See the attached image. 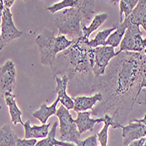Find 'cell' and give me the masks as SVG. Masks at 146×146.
Here are the masks:
<instances>
[{"instance_id": "obj_1", "label": "cell", "mask_w": 146, "mask_h": 146, "mask_svg": "<svg viewBox=\"0 0 146 146\" xmlns=\"http://www.w3.org/2000/svg\"><path fill=\"white\" fill-rule=\"evenodd\" d=\"M115 65L112 98L119 104L115 122L123 126L140 95V86L146 74V49L142 52H123Z\"/></svg>"}, {"instance_id": "obj_2", "label": "cell", "mask_w": 146, "mask_h": 146, "mask_svg": "<svg viewBox=\"0 0 146 146\" xmlns=\"http://www.w3.org/2000/svg\"><path fill=\"white\" fill-rule=\"evenodd\" d=\"M74 43L70 47L62 52V55L68 57L69 65L74 73H88L93 71L95 66L94 48L88 45V38L82 36Z\"/></svg>"}, {"instance_id": "obj_3", "label": "cell", "mask_w": 146, "mask_h": 146, "mask_svg": "<svg viewBox=\"0 0 146 146\" xmlns=\"http://www.w3.org/2000/svg\"><path fill=\"white\" fill-rule=\"evenodd\" d=\"M35 42L39 52V60L45 66H52L58 52L67 50L74 43L73 40H68L65 35L55 37L54 32L48 29H44L36 38Z\"/></svg>"}, {"instance_id": "obj_4", "label": "cell", "mask_w": 146, "mask_h": 146, "mask_svg": "<svg viewBox=\"0 0 146 146\" xmlns=\"http://www.w3.org/2000/svg\"><path fill=\"white\" fill-rule=\"evenodd\" d=\"M82 19V13L78 8H67L55 15L54 23L60 33L71 37L72 40H77L83 36L81 26Z\"/></svg>"}, {"instance_id": "obj_5", "label": "cell", "mask_w": 146, "mask_h": 146, "mask_svg": "<svg viewBox=\"0 0 146 146\" xmlns=\"http://www.w3.org/2000/svg\"><path fill=\"white\" fill-rule=\"evenodd\" d=\"M56 116L60 120V141L79 144L81 142V134L78 127L68 110L63 105L58 109Z\"/></svg>"}, {"instance_id": "obj_6", "label": "cell", "mask_w": 146, "mask_h": 146, "mask_svg": "<svg viewBox=\"0 0 146 146\" xmlns=\"http://www.w3.org/2000/svg\"><path fill=\"white\" fill-rule=\"evenodd\" d=\"M126 21L128 23L127 30L121 42V48L116 52V56L123 52H142L146 49V38H143L139 26L129 23L128 20Z\"/></svg>"}, {"instance_id": "obj_7", "label": "cell", "mask_w": 146, "mask_h": 146, "mask_svg": "<svg viewBox=\"0 0 146 146\" xmlns=\"http://www.w3.org/2000/svg\"><path fill=\"white\" fill-rule=\"evenodd\" d=\"M1 5V34H0V50H2L11 41L21 37L23 33L17 29L12 20V14L10 8L4 5L3 2Z\"/></svg>"}, {"instance_id": "obj_8", "label": "cell", "mask_w": 146, "mask_h": 146, "mask_svg": "<svg viewBox=\"0 0 146 146\" xmlns=\"http://www.w3.org/2000/svg\"><path fill=\"white\" fill-rule=\"evenodd\" d=\"M94 54L95 66L93 68V73L96 77H98L105 73V69L110 60L116 56V52H115L114 47L105 46L94 48Z\"/></svg>"}, {"instance_id": "obj_9", "label": "cell", "mask_w": 146, "mask_h": 146, "mask_svg": "<svg viewBox=\"0 0 146 146\" xmlns=\"http://www.w3.org/2000/svg\"><path fill=\"white\" fill-rule=\"evenodd\" d=\"M0 84L2 96L6 93H12L14 89L16 84V68L12 60H7L0 68Z\"/></svg>"}, {"instance_id": "obj_10", "label": "cell", "mask_w": 146, "mask_h": 146, "mask_svg": "<svg viewBox=\"0 0 146 146\" xmlns=\"http://www.w3.org/2000/svg\"><path fill=\"white\" fill-rule=\"evenodd\" d=\"M123 145L128 146L136 140L146 137V127L143 123L130 122L127 126H123Z\"/></svg>"}, {"instance_id": "obj_11", "label": "cell", "mask_w": 146, "mask_h": 146, "mask_svg": "<svg viewBox=\"0 0 146 146\" xmlns=\"http://www.w3.org/2000/svg\"><path fill=\"white\" fill-rule=\"evenodd\" d=\"M55 82H56V88L55 93L58 94V99L60 100V102L61 105H63L66 109L74 110V102L70 98V96L67 94V86L68 82V78L67 75H63L61 78L55 77Z\"/></svg>"}, {"instance_id": "obj_12", "label": "cell", "mask_w": 146, "mask_h": 146, "mask_svg": "<svg viewBox=\"0 0 146 146\" xmlns=\"http://www.w3.org/2000/svg\"><path fill=\"white\" fill-rule=\"evenodd\" d=\"M90 112L85 111V112H79L77 118L75 119V123L78 127V130L80 134H82L85 131H93L94 127L96 123H103L104 118L101 117L98 119H91L90 118Z\"/></svg>"}, {"instance_id": "obj_13", "label": "cell", "mask_w": 146, "mask_h": 146, "mask_svg": "<svg viewBox=\"0 0 146 146\" xmlns=\"http://www.w3.org/2000/svg\"><path fill=\"white\" fill-rule=\"evenodd\" d=\"M129 23L142 27L146 33V0H139L131 14L125 18Z\"/></svg>"}, {"instance_id": "obj_14", "label": "cell", "mask_w": 146, "mask_h": 146, "mask_svg": "<svg viewBox=\"0 0 146 146\" xmlns=\"http://www.w3.org/2000/svg\"><path fill=\"white\" fill-rule=\"evenodd\" d=\"M50 123L42 124L40 126H31L30 120L26 121L24 124L25 128V139H37V138H46L48 137V128Z\"/></svg>"}, {"instance_id": "obj_15", "label": "cell", "mask_w": 146, "mask_h": 146, "mask_svg": "<svg viewBox=\"0 0 146 146\" xmlns=\"http://www.w3.org/2000/svg\"><path fill=\"white\" fill-rule=\"evenodd\" d=\"M102 100V95L101 93L94 95L93 96H78L74 99V110L77 113L79 112H85L87 110H90L95 106L97 102Z\"/></svg>"}, {"instance_id": "obj_16", "label": "cell", "mask_w": 146, "mask_h": 146, "mask_svg": "<svg viewBox=\"0 0 146 146\" xmlns=\"http://www.w3.org/2000/svg\"><path fill=\"white\" fill-rule=\"evenodd\" d=\"M3 97L5 98V101L6 102V105L8 106L9 109V113L11 115V119L12 123L16 125L18 123H21L24 126V123L21 120V115L22 112L20 111V110L18 108L17 103H16V96L15 95L11 94V93H6L3 96Z\"/></svg>"}, {"instance_id": "obj_17", "label": "cell", "mask_w": 146, "mask_h": 146, "mask_svg": "<svg viewBox=\"0 0 146 146\" xmlns=\"http://www.w3.org/2000/svg\"><path fill=\"white\" fill-rule=\"evenodd\" d=\"M58 102H60V100L57 98L55 100V102L52 103L51 106H49V107H48V106H46V103H43L40 106V108H39L38 110L33 113V116L38 119L42 124H46V121H47V119L50 116L54 115H56V113H57V110H57Z\"/></svg>"}, {"instance_id": "obj_18", "label": "cell", "mask_w": 146, "mask_h": 146, "mask_svg": "<svg viewBox=\"0 0 146 146\" xmlns=\"http://www.w3.org/2000/svg\"><path fill=\"white\" fill-rule=\"evenodd\" d=\"M127 25H128V23L125 19H123L122 23H119L117 29L113 33H111L110 37L108 38L107 41H106V46H112L115 48L120 45L124 37V34L126 33Z\"/></svg>"}, {"instance_id": "obj_19", "label": "cell", "mask_w": 146, "mask_h": 146, "mask_svg": "<svg viewBox=\"0 0 146 146\" xmlns=\"http://www.w3.org/2000/svg\"><path fill=\"white\" fill-rule=\"evenodd\" d=\"M103 118H104V122H103L104 126H103L102 129L97 134V137H98V141L100 142L102 146H107L109 127L112 126L114 129H117V128H122V126L116 123L114 120V118L111 115H110L109 114H105Z\"/></svg>"}, {"instance_id": "obj_20", "label": "cell", "mask_w": 146, "mask_h": 146, "mask_svg": "<svg viewBox=\"0 0 146 146\" xmlns=\"http://www.w3.org/2000/svg\"><path fill=\"white\" fill-rule=\"evenodd\" d=\"M18 137L9 125H5L0 131V146H17Z\"/></svg>"}, {"instance_id": "obj_21", "label": "cell", "mask_w": 146, "mask_h": 146, "mask_svg": "<svg viewBox=\"0 0 146 146\" xmlns=\"http://www.w3.org/2000/svg\"><path fill=\"white\" fill-rule=\"evenodd\" d=\"M108 19V14L107 13H101V14H97L93 19V21L91 22L89 26H86L84 24H82V33L83 36L87 38L90 36V34L97 30L100 26Z\"/></svg>"}, {"instance_id": "obj_22", "label": "cell", "mask_w": 146, "mask_h": 146, "mask_svg": "<svg viewBox=\"0 0 146 146\" xmlns=\"http://www.w3.org/2000/svg\"><path fill=\"white\" fill-rule=\"evenodd\" d=\"M119 25V23H118ZM115 26V27H112V28H109V29H106V30H103V31H101L99 32L96 38L94 39H91L88 42V45L92 47V48H96L98 46H106V41H107L108 38L110 37V35L111 34V33L113 31H115L117 29V26Z\"/></svg>"}, {"instance_id": "obj_23", "label": "cell", "mask_w": 146, "mask_h": 146, "mask_svg": "<svg viewBox=\"0 0 146 146\" xmlns=\"http://www.w3.org/2000/svg\"><path fill=\"white\" fill-rule=\"evenodd\" d=\"M82 11L83 18L87 20H89L92 18V15L95 12V1H85V0H79L78 5L76 6Z\"/></svg>"}, {"instance_id": "obj_24", "label": "cell", "mask_w": 146, "mask_h": 146, "mask_svg": "<svg viewBox=\"0 0 146 146\" xmlns=\"http://www.w3.org/2000/svg\"><path fill=\"white\" fill-rule=\"evenodd\" d=\"M57 127H58V123L55 122L54 124H52V127L51 130L49 131L48 137L46 138L42 139L41 141L38 142L35 146H59L60 141H58L55 138Z\"/></svg>"}, {"instance_id": "obj_25", "label": "cell", "mask_w": 146, "mask_h": 146, "mask_svg": "<svg viewBox=\"0 0 146 146\" xmlns=\"http://www.w3.org/2000/svg\"><path fill=\"white\" fill-rule=\"evenodd\" d=\"M137 3L138 0H122L120 1V22L119 23H122L123 21V14L125 15V18L131 14Z\"/></svg>"}, {"instance_id": "obj_26", "label": "cell", "mask_w": 146, "mask_h": 146, "mask_svg": "<svg viewBox=\"0 0 146 146\" xmlns=\"http://www.w3.org/2000/svg\"><path fill=\"white\" fill-rule=\"evenodd\" d=\"M79 0H63L61 2L56 3L54 5H52V6L47 7V11H51L52 13H55L60 10L62 9H67V8H73L76 7L78 5Z\"/></svg>"}, {"instance_id": "obj_27", "label": "cell", "mask_w": 146, "mask_h": 146, "mask_svg": "<svg viewBox=\"0 0 146 146\" xmlns=\"http://www.w3.org/2000/svg\"><path fill=\"white\" fill-rule=\"evenodd\" d=\"M98 137L97 135H93L85 140L80 142L79 144H75L73 143H68V142H62L60 141V146H97L98 145Z\"/></svg>"}, {"instance_id": "obj_28", "label": "cell", "mask_w": 146, "mask_h": 146, "mask_svg": "<svg viewBox=\"0 0 146 146\" xmlns=\"http://www.w3.org/2000/svg\"><path fill=\"white\" fill-rule=\"evenodd\" d=\"M36 139H19L18 138L17 141V146H35L37 143Z\"/></svg>"}, {"instance_id": "obj_29", "label": "cell", "mask_w": 146, "mask_h": 146, "mask_svg": "<svg viewBox=\"0 0 146 146\" xmlns=\"http://www.w3.org/2000/svg\"><path fill=\"white\" fill-rule=\"evenodd\" d=\"M144 142H145V137H143L141 139H138V140H136L134 142H132L128 146H143Z\"/></svg>"}, {"instance_id": "obj_30", "label": "cell", "mask_w": 146, "mask_h": 146, "mask_svg": "<svg viewBox=\"0 0 146 146\" xmlns=\"http://www.w3.org/2000/svg\"><path fill=\"white\" fill-rule=\"evenodd\" d=\"M3 4H4V5L5 6V7H7V8H10L13 4H14V0H9V1H8V0H3Z\"/></svg>"}, {"instance_id": "obj_31", "label": "cell", "mask_w": 146, "mask_h": 146, "mask_svg": "<svg viewBox=\"0 0 146 146\" xmlns=\"http://www.w3.org/2000/svg\"><path fill=\"white\" fill-rule=\"evenodd\" d=\"M144 88H146V74L143 77L142 82H141V86H140V91H142V89Z\"/></svg>"}, {"instance_id": "obj_32", "label": "cell", "mask_w": 146, "mask_h": 146, "mask_svg": "<svg viewBox=\"0 0 146 146\" xmlns=\"http://www.w3.org/2000/svg\"><path fill=\"white\" fill-rule=\"evenodd\" d=\"M132 122H136V123H143V124L145 125V127H146V115H144V117H143V119H140V120H138V119H136V120H133Z\"/></svg>"}, {"instance_id": "obj_33", "label": "cell", "mask_w": 146, "mask_h": 146, "mask_svg": "<svg viewBox=\"0 0 146 146\" xmlns=\"http://www.w3.org/2000/svg\"><path fill=\"white\" fill-rule=\"evenodd\" d=\"M143 146H146V137H145V142H144V144H143Z\"/></svg>"}]
</instances>
